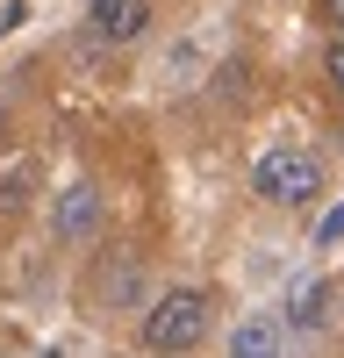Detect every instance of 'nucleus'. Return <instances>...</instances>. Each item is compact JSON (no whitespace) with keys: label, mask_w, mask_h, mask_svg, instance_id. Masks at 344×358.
Instances as JSON below:
<instances>
[{"label":"nucleus","mask_w":344,"mask_h":358,"mask_svg":"<svg viewBox=\"0 0 344 358\" xmlns=\"http://www.w3.org/2000/svg\"><path fill=\"white\" fill-rule=\"evenodd\" d=\"M208 344V294L201 287H165L143 301V351L158 358H187Z\"/></svg>","instance_id":"1"},{"label":"nucleus","mask_w":344,"mask_h":358,"mask_svg":"<svg viewBox=\"0 0 344 358\" xmlns=\"http://www.w3.org/2000/svg\"><path fill=\"white\" fill-rule=\"evenodd\" d=\"M86 29L101 43H136L151 29V0H86Z\"/></svg>","instance_id":"4"},{"label":"nucleus","mask_w":344,"mask_h":358,"mask_svg":"<svg viewBox=\"0 0 344 358\" xmlns=\"http://www.w3.org/2000/svg\"><path fill=\"white\" fill-rule=\"evenodd\" d=\"M323 79L337 86V101H344V29L330 36V50H323Z\"/></svg>","instance_id":"8"},{"label":"nucleus","mask_w":344,"mask_h":358,"mask_svg":"<svg viewBox=\"0 0 344 358\" xmlns=\"http://www.w3.org/2000/svg\"><path fill=\"white\" fill-rule=\"evenodd\" d=\"M101 215H108L101 187H94V179H72V187L57 194V208H50V229H57V244H94Z\"/></svg>","instance_id":"3"},{"label":"nucleus","mask_w":344,"mask_h":358,"mask_svg":"<svg viewBox=\"0 0 344 358\" xmlns=\"http://www.w3.org/2000/svg\"><path fill=\"white\" fill-rule=\"evenodd\" d=\"M229 358H287L280 315H244L237 330H229Z\"/></svg>","instance_id":"6"},{"label":"nucleus","mask_w":344,"mask_h":358,"mask_svg":"<svg viewBox=\"0 0 344 358\" xmlns=\"http://www.w3.org/2000/svg\"><path fill=\"white\" fill-rule=\"evenodd\" d=\"M330 301H337L330 280H301L294 294H287V330H323V322H330Z\"/></svg>","instance_id":"7"},{"label":"nucleus","mask_w":344,"mask_h":358,"mask_svg":"<svg viewBox=\"0 0 344 358\" xmlns=\"http://www.w3.org/2000/svg\"><path fill=\"white\" fill-rule=\"evenodd\" d=\"M136 294H143V265H136V251H115V258L94 265V308H129Z\"/></svg>","instance_id":"5"},{"label":"nucleus","mask_w":344,"mask_h":358,"mask_svg":"<svg viewBox=\"0 0 344 358\" xmlns=\"http://www.w3.org/2000/svg\"><path fill=\"white\" fill-rule=\"evenodd\" d=\"M315 244H323V251H330V244H344V201H337L330 215H323V229H315Z\"/></svg>","instance_id":"9"},{"label":"nucleus","mask_w":344,"mask_h":358,"mask_svg":"<svg viewBox=\"0 0 344 358\" xmlns=\"http://www.w3.org/2000/svg\"><path fill=\"white\" fill-rule=\"evenodd\" d=\"M251 194L273 201V208H308L323 194V158L315 151H266L251 165Z\"/></svg>","instance_id":"2"},{"label":"nucleus","mask_w":344,"mask_h":358,"mask_svg":"<svg viewBox=\"0 0 344 358\" xmlns=\"http://www.w3.org/2000/svg\"><path fill=\"white\" fill-rule=\"evenodd\" d=\"M323 8H330V29H344V0H323Z\"/></svg>","instance_id":"10"}]
</instances>
